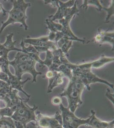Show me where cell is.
<instances>
[{"instance_id":"cell-2","label":"cell","mask_w":114,"mask_h":128,"mask_svg":"<svg viewBox=\"0 0 114 128\" xmlns=\"http://www.w3.org/2000/svg\"><path fill=\"white\" fill-rule=\"evenodd\" d=\"M13 4L12 9L7 13H9V18L5 22H2V26L0 29L1 34L5 28L11 24L20 23L24 28L26 30H28V26L26 24L27 16L26 15V9L30 6L31 4L26 3L23 0H10Z\"/></svg>"},{"instance_id":"cell-6","label":"cell","mask_w":114,"mask_h":128,"mask_svg":"<svg viewBox=\"0 0 114 128\" xmlns=\"http://www.w3.org/2000/svg\"><path fill=\"white\" fill-rule=\"evenodd\" d=\"M32 124L39 128H58L63 126L62 116L58 111L52 116L44 115L38 111L36 114V121L35 124Z\"/></svg>"},{"instance_id":"cell-9","label":"cell","mask_w":114,"mask_h":128,"mask_svg":"<svg viewBox=\"0 0 114 128\" xmlns=\"http://www.w3.org/2000/svg\"><path fill=\"white\" fill-rule=\"evenodd\" d=\"M8 76L9 79V84L11 88L14 89H16L18 91H20L23 93L27 98H30V95H29L27 93L25 92L23 90V85L26 83V82L30 80V78L26 79L25 81H21V80L18 78L15 75H13L10 72L9 69L8 70L6 73Z\"/></svg>"},{"instance_id":"cell-3","label":"cell","mask_w":114,"mask_h":128,"mask_svg":"<svg viewBox=\"0 0 114 128\" xmlns=\"http://www.w3.org/2000/svg\"><path fill=\"white\" fill-rule=\"evenodd\" d=\"M9 64L14 68V75L19 79L21 80L22 76L25 73H29L33 76L32 82H36V76L39 74L35 71V62L32 57L21 52H18L14 60L9 61Z\"/></svg>"},{"instance_id":"cell-16","label":"cell","mask_w":114,"mask_h":128,"mask_svg":"<svg viewBox=\"0 0 114 128\" xmlns=\"http://www.w3.org/2000/svg\"><path fill=\"white\" fill-rule=\"evenodd\" d=\"M106 96H107V98L110 99L111 100L113 104L114 105V94L110 93V92L108 90L106 93Z\"/></svg>"},{"instance_id":"cell-10","label":"cell","mask_w":114,"mask_h":128,"mask_svg":"<svg viewBox=\"0 0 114 128\" xmlns=\"http://www.w3.org/2000/svg\"><path fill=\"white\" fill-rule=\"evenodd\" d=\"M91 119L88 125L93 128H107L110 126L114 125V120L110 122L102 120L96 116L94 110H91Z\"/></svg>"},{"instance_id":"cell-1","label":"cell","mask_w":114,"mask_h":128,"mask_svg":"<svg viewBox=\"0 0 114 128\" xmlns=\"http://www.w3.org/2000/svg\"><path fill=\"white\" fill-rule=\"evenodd\" d=\"M84 87L81 80L74 77L61 94V96H65L67 99L68 108L72 112L75 113L77 108L82 104L83 102L81 100V95Z\"/></svg>"},{"instance_id":"cell-8","label":"cell","mask_w":114,"mask_h":128,"mask_svg":"<svg viewBox=\"0 0 114 128\" xmlns=\"http://www.w3.org/2000/svg\"><path fill=\"white\" fill-rule=\"evenodd\" d=\"M13 33H9L6 36V40L4 44L0 43V57L8 56L9 52L11 51H17L22 52V50L16 48L15 44L17 41H13L12 40Z\"/></svg>"},{"instance_id":"cell-12","label":"cell","mask_w":114,"mask_h":128,"mask_svg":"<svg viewBox=\"0 0 114 128\" xmlns=\"http://www.w3.org/2000/svg\"><path fill=\"white\" fill-rule=\"evenodd\" d=\"M14 112L11 108L5 107L0 109V115L1 116H7L11 118Z\"/></svg>"},{"instance_id":"cell-18","label":"cell","mask_w":114,"mask_h":128,"mask_svg":"<svg viewBox=\"0 0 114 128\" xmlns=\"http://www.w3.org/2000/svg\"><path fill=\"white\" fill-rule=\"evenodd\" d=\"M14 124L16 128H25L21 123L16 121H14Z\"/></svg>"},{"instance_id":"cell-14","label":"cell","mask_w":114,"mask_h":128,"mask_svg":"<svg viewBox=\"0 0 114 128\" xmlns=\"http://www.w3.org/2000/svg\"><path fill=\"white\" fill-rule=\"evenodd\" d=\"M10 88H9L0 89V100L3 96L6 94L10 90Z\"/></svg>"},{"instance_id":"cell-19","label":"cell","mask_w":114,"mask_h":128,"mask_svg":"<svg viewBox=\"0 0 114 128\" xmlns=\"http://www.w3.org/2000/svg\"><path fill=\"white\" fill-rule=\"evenodd\" d=\"M107 128H114V125L110 126H109L108 127H107Z\"/></svg>"},{"instance_id":"cell-21","label":"cell","mask_w":114,"mask_h":128,"mask_svg":"<svg viewBox=\"0 0 114 128\" xmlns=\"http://www.w3.org/2000/svg\"><path fill=\"white\" fill-rule=\"evenodd\" d=\"M26 128H29V127H26ZM37 128H39V127H37Z\"/></svg>"},{"instance_id":"cell-20","label":"cell","mask_w":114,"mask_h":128,"mask_svg":"<svg viewBox=\"0 0 114 128\" xmlns=\"http://www.w3.org/2000/svg\"><path fill=\"white\" fill-rule=\"evenodd\" d=\"M0 108H1V105H0Z\"/></svg>"},{"instance_id":"cell-15","label":"cell","mask_w":114,"mask_h":128,"mask_svg":"<svg viewBox=\"0 0 114 128\" xmlns=\"http://www.w3.org/2000/svg\"><path fill=\"white\" fill-rule=\"evenodd\" d=\"M10 88V86L9 84H8L5 82L0 80V89L9 88Z\"/></svg>"},{"instance_id":"cell-5","label":"cell","mask_w":114,"mask_h":128,"mask_svg":"<svg viewBox=\"0 0 114 128\" xmlns=\"http://www.w3.org/2000/svg\"><path fill=\"white\" fill-rule=\"evenodd\" d=\"M60 108L61 112L62 125L64 128H78L82 125H88L91 116L86 119L78 118L69 108L61 104Z\"/></svg>"},{"instance_id":"cell-11","label":"cell","mask_w":114,"mask_h":128,"mask_svg":"<svg viewBox=\"0 0 114 128\" xmlns=\"http://www.w3.org/2000/svg\"><path fill=\"white\" fill-rule=\"evenodd\" d=\"M0 128H16L14 121L10 117L1 116L0 118Z\"/></svg>"},{"instance_id":"cell-4","label":"cell","mask_w":114,"mask_h":128,"mask_svg":"<svg viewBox=\"0 0 114 128\" xmlns=\"http://www.w3.org/2000/svg\"><path fill=\"white\" fill-rule=\"evenodd\" d=\"M38 106L34 105L32 107L27 104V102H23L17 108L11 118L14 121L20 123L26 128V124L32 121L35 122L36 114L35 112L38 109Z\"/></svg>"},{"instance_id":"cell-17","label":"cell","mask_w":114,"mask_h":128,"mask_svg":"<svg viewBox=\"0 0 114 128\" xmlns=\"http://www.w3.org/2000/svg\"><path fill=\"white\" fill-rule=\"evenodd\" d=\"M0 12H2L3 14V16H6V13L8 12V11L5 10L3 8L1 4L0 3Z\"/></svg>"},{"instance_id":"cell-13","label":"cell","mask_w":114,"mask_h":128,"mask_svg":"<svg viewBox=\"0 0 114 128\" xmlns=\"http://www.w3.org/2000/svg\"><path fill=\"white\" fill-rule=\"evenodd\" d=\"M62 99L59 96H55L52 100V103L55 106H58L62 104Z\"/></svg>"},{"instance_id":"cell-7","label":"cell","mask_w":114,"mask_h":128,"mask_svg":"<svg viewBox=\"0 0 114 128\" xmlns=\"http://www.w3.org/2000/svg\"><path fill=\"white\" fill-rule=\"evenodd\" d=\"M18 94V90L11 88L10 90L0 99V100L4 102L6 107L11 108L14 112L19 108L22 102H27L30 99L20 98Z\"/></svg>"}]
</instances>
